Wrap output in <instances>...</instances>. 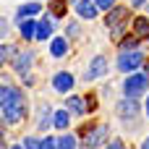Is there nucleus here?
Segmentation results:
<instances>
[{"mask_svg": "<svg viewBox=\"0 0 149 149\" xmlns=\"http://www.w3.org/2000/svg\"><path fill=\"white\" fill-rule=\"evenodd\" d=\"M110 128L107 126H94V128H81V136H84V149H97L105 144Z\"/></svg>", "mask_w": 149, "mask_h": 149, "instance_id": "obj_4", "label": "nucleus"}, {"mask_svg": "<svg viewBox=\"0 0 149 149\" xmlns=\"http://www.w3.org/2000/svg\"><path fill=\"white\" fill-rule=\"evenodd\" d=\"M115 110H118V115H120V118H136L141 107H139L136 97H126V100H120V102H118V107H115Z\"/></svg>", "mask_w": 149, "mask_h": 149, "instance_id": "obj_6", "label": "nucleus"}, {"mask_svg": "<svg viewBox=\"0 0 149 149\" xmlns=\"http://www.w3.org/2000/svg\"><path fill=\"white\" fill-rule=\"evenodd\" d=\"M39 10H42V5H39V3H24V5H18V10H16V21H24V18H29V16L39 13Z\"/></svg>", "mask_w": 149, "mask_h": 149, "instance_id": "obj_11", "label": "nucleus"}, {"mask_svg": "<svg viewBox=\"0 0 149 149\" xmlns=\"http://www.w3.org/2000/svg\"><path fill=\"white\" fill-rule=\"evenodd\" d=\"M31 52H21L16 60H13V68H16V73H21V76H26V71H29V65H31Z\"/></svg>", "mask_w": 149, "mask_h": 149, "instance_id": "obj_14", "label": "nucleus"}, {"mask_svg": "<svg viewBox=\"0 0 149 149\" xmlns=\"http://www.w3.org/2000/svg\"><path fill=\"white\" fill-rule=\"evenodd\" d=\"M126 18H128V8H126V5H115L113 10H107V16H105V26L115 29L118 21H126Z\"/></svg>", "mask_w": 149, "mask_h": 149, "instance_id": "obj_8", "label": "nucleus"}, {"mask_svg": "<svg viewBox=\"0 0 149 149\" xmlns=\"http://www.w3.org/2000/svg\"><path fill=\"white\" fill-rule=\"evenodd\" d=\"M18 31L24 39H37V21H31V18L18 21Z\"/></svg>", "mask_w": 149, "mask_h": 149, "instance_id": "obj_12", "label": "nucleus"}, {"mask_svg": "<svg viewBox=\"0 0 149 149\" xmlns=\"http://www.w3.org/2000/svg\"><path fill=\"white\" fill-rule=\"evenodd\" d=\"M131 3H134V5H141V3H147V0H131Z\"/></svg>", "mask_w": 149, "mask_h": 149, "instance_id": "obj_30", "label": "nucleus"}, {"mask_svg": "<svg viewBox=\"0 0 149 149\" xmlns=\"http://www.w3.org/2000/svg\"><path fill=\"white\" fill-rule=\"evenodd\" d=\"M107 149H126V144H123V141H113Z\"/></svg>", "mask_w": 149, "mask_h": 149, "instance_id": "obj_27", "label": "nucleus"}, {"mask_svg": "<svg viewBox=\"0 0 149 149\" xmlns=\"http://www.w3.org/2000/svg\"><path fill=\"white\" fill-rule=\"evenodd\" d=\"M147 10H149V5H147Z\"/></svg>", "mask_w": 149, "mask_h": 149, "instance_id": "obj_33", "label": "nucleus"}, {"mask_svg": "<svg viewBox=\"0 0 149 149\" xmlns=\"http://www.w3.org/2000/svg\"><path fill=\"white\" fill-rule=\"evenodd\" d=\"M65 52H68V39L55 37V39L50 42V55H52V58H63Z\"/></svg>", "mask_w": 149, "mask_h": 149, "instance_id": "obj_13", "label": "nucleus"}, {"mask_svg": "<svg viewBox=\"0 0 149 149\" xmlns=\"http://www.w3.org/2000/svg\"><path fill=\"white\" fill-rule=\"evenodd\" d=\"M94 3H97V8H100V10H105V13L115 8V0H94Z\"/></svg>", "mask_w": 149, "mask_h": 149, "instance_id": "obj_20", "label": "nucleus"}, {"mask_svg": "<svg viewBox=\"0 0 149 149\" xmlns=\"http://www.w3.org/2000/svg\"><path fill=\"white\" fill-rule=\"evenodd\" d=\"M0 105H3V118H5V123H18V120L26 115V110H24V97H21V92L13 89V86H3V89H0Z\"/></svg>", "mask_w": 149, "mask_h": 149, "instance_id": "obj_1", "label": "nucleus"}, {"mask_svg": "<svg viewBox=\"0 0 149 149\" xmlns=\"http://www.w3.org/2000/svg\"><path fill=\"white\" fill-rule=\"evenodd\" d=\"M149 89V73H131L123 81V94L126 97H141Z\"/></svg>", "mask_w": 149, "mask_h": 149, "instance_id": "obj_3", "label": "nucleus"}, {"mask_svg": "<svg viewBox=\"0 0 149 149\" xmlns=\"http://www.w3.org/2000/svg\"><path fill=\"white\" fill-rule=\"evenodd\" d=\"M97 10H100V8H97L94 0H79V3H76V13H79L81 18H86V21H92V18L97 16Z\"/></svg>", "mask_w": 149, "mask_h": 149, "instance_id": "obj_9", "label": "nucleus"}, {"mask_svg": "<svg viewBox=\"0 0 149 149\" xmlns=\"http://www.w3.org/2000/svg\"><path fill=\"white\" fill-rule=\"evenodd\" d=\"M39 144H42V141H39V139H34V136L24 139V147H26V149H39Z\"/></svg>", "mask_w": 149, "mask_h": 149, "instance_id": "obj_24", "label": "nucleus"}, {"mask_svg": "<svg viewBox=\"0 0 149 149\" xmlns=\"http://www.w3.org/2000/svg\"><path fill=\"white\" fill-rule=\"evenodd\" d=\"M136 45H139V42H136L134 37H128V39H120V50H136Z\"/></svg>", "mask_w": 149, "mask_h": 149, "instance_id": "obj_23", "label": "nucleus"}, {"mask_svg": "<svg viewBox=\"0 0 149 149\" xmlns=\"http://www.w3.org/2000/svg\"><path fill=\"white\" fill-rule=\"evenodd\" d=\"M141 63H144L141 50H120V55H118V71L120 73H134L136 68H141Z\"/></svg>", "mask_w": 149, "mask_h": 149, "instance_id": "obj_2", "label": "nucleus"}, {"mask_svg": "<svg viewBox=\"0 0 149 149\" xmlns=\"http://www.w3.org/2000/svg\"><path fill=\"white\" fill-rule=\"evenodd\" d=\"M8 58H10V45H5V47H3V60H8Z\"/></svg>", "mask_w": 149, "mask_h": 149, "instance_id": "obj_28", "label": "nucleus"}, {"mask_svg": "<svg viewBox=\"0 0 149 149\" xmlns=\"http://www.w3.org/2000/svg\"><path fill=\"white\" fill-rule=\"evenodd\" d=\"M86 105H89V113H94V110H97V100H94L92 94L86 97Z\"/></svg>", "mask_w": 149, "mask_h": 149, "instance_id": "obj_26", "label": "nucleus"}, {"mask_svg": "<svg viewBox=\"0 0 149 149\" xmlns=\"http://www.w3.org/2000/svg\"><path fill=\"white\" fill-rule=\"evenodd\" d=\"M10 149H26V147H24V144H16V147H10Z\"/></svg>", "mask_w": 149, "mask_h": 149, "instance_id": "obj_31", "label": "nucleus"}, {"mask_svg": "<svg viewBox=\"0 0 149 149\" xmlns=\"http://www.w3.org/2000/svg\"><path fill=\"white\" fill-rule=\"evenodd\" d=\"M50 5H52V13H55V16H63V13H65V5H63V0H52Z\"/></svg>", "mask_w": 149, "mask_h": 149, "instance_id": "obj_22", "label": "nucleus"}, {"mask_svg": "<svg viewBox=\"0 0 149 149\" xmlns=\"http://www.w3.org/2000/svg\"><path fill=\"white\" fill-rule=\"evenodd\" d=\"M68 123H71V115H68V107H63V110H55V118H52V126H55L58 131H65V128H68Z\"/></svg>", "mask_w": 149, "mask_h": 149, "instance_id": "obj_16", "label": "nucleus"}, {"mask_svg": "<svg viewBox=\"0 0 149 149\" xmlns=\"http://www.w3.org/2000/svg\"><path fill=\"white\" fill-rule=\"evenodd\" d=\"M52 89H55L58 94H65V92H71V89H73V76H71L68 71H63V73H55V76H52Z\"/></svg>", "mask_w": 149, "mask_h": 149, "instance_id": "obj_7", "label": "nucleus"}, {"mask_svg": "<svg viewBox=\"0 0 149 149\" xmlns=\"http://www.w3.org/2000/svg\"><path fill=\"white\" fill-rule=\"evenodd\" d=\"M147 115H149V97H147Z\"/></svg>", "mask_w": 149, "mask_h": 149, "instance_id": "obj_32", "label": "nucleus"}, {"mask_svg": "<svg viewBox=\"0 0 149 149\" xmlns=\"http://www.w3.org/2000/svg\"><path fill=\"white\" fill-rule=\"evenodd\" d=\"M107 58L105 55H97V58H92V63H89V68L84 71V81H94V79H100V76H105L107 73Z\"/></svg>", "mask_w": 149, "mask_h": 149, "instance_id": "obj_5", "label": "nucleus"}, {"mask_svg": "<svg viewBox=\"0 0 149 149\" xmlns=\"http://www.w3.org/2000/svg\"><path fill=\"white\" fill-rule=\"evenodd\" d=\"M58 149H76V139H73L71 134H63V136L58 139Z\"/></svg>", "mask_w": 149, "mask_h": 149, "instance_id": "obj_19", "label": "nucleus"}, {"mask_svg": "<svg viewBox=\"0 0 149 149\" xmlns=\"http://www.w3.org/2000/svg\"><path fill=\"white\" fill-rule=\"evenodd\" d=\"M68 34H71V37H76V34H79V24H76V21H71V24H68Z\"/></svg>", "mask_w": 149, "mask_h": 149, "instance_id": "obj_25", "label": "nucleus"}, {"mask_svg": "<svg viewBox=\"0 0 149 149\" xmlns=\"http://www.w3.org/2000/svg\"><path fill=\"white\" fill-rule=\"evenodd\" d=\"M141 149H149V136L144 139V144H141Z\"/></svg>", "mask_w": 149, "mask_h": 149, "instance_id": "obj_29", "label": "nucleus"}, {"mask_svg": "<svg viewBox=\"0 0 149 149\" xmlns=\"http://www.w3.org/2000/svg\"><path fill=\"white\" fill-rule=\"evenodd\" d=\"M65 107H68L73 115H84V113H89L86 97H68V100H65Z\"/></svg>", "mask_w": 149, "mask_h": 149, "instance_id": "obj_10", "label": "nucleus"}, {"mask_svg": "<svg viewBox=\"0 0 149 149\" xmlns=\"http://www.w3.org/2000/svg\"><path fill=\"white\" fill-rule=\"evenodd\" d=\"M39 149H58V139H52V136L42 139V144H39Z\"/></svg>", "mask_w": 149, "mask_h": 149, "instance_id": "obj_21", "label": "nucleus"}, {"mask_svg": "<svg viewBox=\"0 0 149 149\" xmlns=\"http://www.w3.org/2000/svg\"><path fill=\"white\" fill-rule=\"evenodd\" d=\"M50 115H52L50 105H42V113H39V131H47V128H50Z\"/></svg>", "mask_w": 149, "mask_h": 149, "instance_id": "obj_18", "label": "nucleus"}, {"mask_svg": "<svg viewBox=\"0 0 149 149\" xmlns=\"http://www.w3.org/2000/svg\"><path fill=\"white\" fill-rule=\"evenodd\" d=\"M134 31H136L139 37H149V21L144 16H139V18L134 21Z\"/></svg>", "mask_w": 149, "mask_h": 149, "instance_id": "obj_17", "label": "nucleus"}, {"mask_svg": "<svg viewBox=\"0 0 149 149\" xmlns=\"http://www.w3.org/2000/svg\"><path fill=\"white\" fill-rule=\"evenodd\" d=\"M52 21H50V16L47 18H42V21H37V39H50L52 37Z\"/></svg>", "mask_w": 149, "mask_h": 149, "instance_id": "obj_15", "label": "nucleus"}]
</instances>
